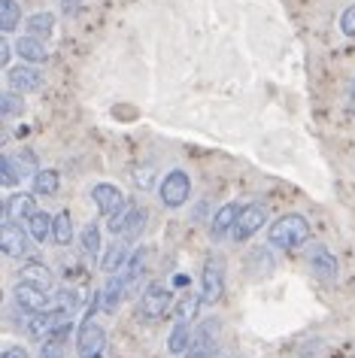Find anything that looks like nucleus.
Instances as JSON below:
<instances>
[{
  "label": "nucleus",
  "mask_w": 355,
  "mask_h": 358,
  "mask_svg": "<svg viewBox=\"0 0 355 358\" xmlns=\"http://www.w3.org/2000/svg\"><path fill=\"white\" fill-rule=\"evenodd\" d=\"M185 358H212V346H207V343H191V349L185 352Z\"/></svg>",
  "instance_id": "33"
},
{
  "label": "nucleus",
  "mask_w": 355,
  "mask_h": 358,
  "mask_svg": "<svg viewBox=\"0 0 355 358\" xmlns=\"http://www.w3.org/2000/svg\"><path fill=\"white\" fill-rule=\"evenodd\" d=\"M58 185H61L58 170H37V173H34V194L49 198V194L58 192Z\"/></svg>",
  "instance_id": "22"
},
{
  "label": "nucleus",
  "mask_w": 355,
  "mask_h": 358,
  "mask_svg": "<svg viewBox=\"0 0 355 358\" xmlns=\"http://www.w3.org/2000/svg\"><path fill=\"white\" fill-rule=\"evenodd\" d=\"M22 176H24V170L15 167V158H13V155H3V158H0V182H3L6 189L19 185Z\"/></svg>",
  "instance_id": "27"
},
{
  "label": "nucleus",
  "mask_w": 355,
  "mask_h": 358,
  "mask_svg": "<svg viewBox=\"0 0 355 358\" xmlns=\"http://www.w3.org/2000/svg\"><path fill=\"white\" fill-rule=\"evenodd\" d=\"M19 167L24 170V173H37V155H34L31 149H24L19 155Z\"/></svg>",
  "instance_id": "32"
},
{
  "label": "nucleus",
  "mask_w": 355,
  "mask_h": 358,
  "mask_svg": "<svg viewBox=\"0 0 355 358\" xmlns=\"http://www.w3.org/2000/svg\"><path fill=\"white\" fill-rule=\"evenodd\" d=\"M264 222H268V210H264L261 203H249V207L240 210V219H237L231 237H234L237 243H243V240H249L252 234H259V231L264 228Z\"/></svg>",
  "instance_id": "8"
},
{
  "label": "nucleus",
  "mask_w": 355,
  "mask_h": 358,
  "mask_svg": "<svg viewBox=\"0 0 355 358\" xmlns=\"http://www.w3.org/2000/svg\"><path fill=\"white\" fill-rule=\"evenodd\" d=\"M146 264H149V249H146V246L134 249V252H131V258H128V264L122 267V271H125V276L131 280V285H134V282L140 280V276H143Z\"/></svg>",
  "instance_id": "23"
},
{
  "label": "nucleus",
  "mask_w": 355,
  "mask_h": 358,
  "mask_svg": "<svg viewBox=\"0 0 355 358\" xmlns=\"http://www.w3.org/2000/svg\"><path fill=\"white\" fill-rule=\"evenodd\" d=\"M191 349V331L185 322H176V328L171 331V337H167V352L171 355H185Z\"/></svg>",
  "instance_id": "19"
},
{
  "label": "nucleus",
  "mask_w": 355,
  "mask_h": 358,
  "mask_svg": "<svg viewBox=\"0 0 355 358\" xmlns=\"http://www.w3.org/2000/svg\"><path fill=\"white\" fill-rule=\"evenodd\" d=\"M19 276L22 280H28V282H37V285H43V289H46V285H52V271L46 264H40V262H28L19 271Z\"/></svg>",
  "instance_id": "25"
},
{
  "label": "nucleus",
  "mask_w": 355,
  "mask_h": 358,
  "mask_svg": "<svg viewBox=\"0 0 355 358\" xmlns=\"http://www.w3.org/2000/svg\"><path fill=\"white\" fill-rule=\"evenodd\" d=\"M6 83L15 94H31V92H40L43 88V70L37 64H28L22 61L19 67H6Z\"/></svg>",
  "instance_id": "7"
},
{
  "label": "nucleus",
  "mask_w": 355,
  "mask_h": 358,
  "mask_svg": "<svg viewBox=\"0 0 355 358\" xmlns=\"http://www.w3.org/2000/svg\"><path fill=\"white\" fill-rule=\"evenodd\" d=\"M22 22V6L19 0H0V31L13 34Z\"/></svg>",
  "instance_id": "21"
},
{
  "label": "nucleus",
  "mask_w": 355,
  "mask_h": 358,
  "mask_svg": "<svg viewBox=\"0 0 355 358\" xmlns=\"http://www.w3.org/2000/svg\"><path fill=\"white\" fill-rule=\"evenodd\" d=\"M128 243H125V237H122V243H113L110 249H106V255L101 258V267L106 273H115V271H122V267L128 264Z\"/></svg>",
  "instance_id": "18"
},
{
  "label": "nucleus",
  "mask_w": 355,
  "mask_h": 358,
  "mask_svg": "<svg viewBox=\"0 0 355 358\" xmlns=\"http://www.w3.org/2000/svg\"><path fill=\"white\" fill-rule=\"evenodd\" d=\"M15 52H19V58L28 61V64H43V61H49V49L43 46L40 37H31V34L15 43Z\"/></svg>",
  "instance_id": "15"
},
{
  "label": "nucleus",
  "mask_w": 355,
  "mask_h": 358,
  "mask_svg": "<svg viewBox=\"0 0 355 358\" xmlns=\"http://www.w3.org/2000/svg\"><path fill=\"white\" fill-rule=\"evenodd\" d=\"M171 307H176L173 303V294L164 289V285H146V292L140 294V316L149 319V322H158L164 319L167 313H171Z\"/></svg>",
  "instance_id": "3"
},
{
  "label": "nucleus",
  "mask_w": 355,
  "mask_h": 358,
  "mask_svg": "<svg viewBox=\"0 0 355 358\" xmlns=\"http://www.w3.org/2000/svg\"><path fill=\"white\" fill-rule=\"evenodd\" d=\"M240 203H225L216 216H212V228H210V234H212V240H222L225 234H231L234 231V225H237V219H240Z\"/></svg>",
  "instance_id": "14"
},
{
  "label": "nucleus",
  "mask_w": 355,
  "mask_h": 358,
  "mask_svg": "<svg viewBox=\"0 0 355 358\" xmlns=\"http://www.w3.org/2000/svg\"><path fill=\"white\" fill-rule=\"evenodd\" d=\"M143 225H146V213L140 210V207H134V203H128L122 213H115V216L110 219V231L115 237H137L140 231H143Z\"/></svg>",
  "instance_id": "9"
},
{
  "label": "nucleus",
  "mask_w": 355,
  "mask_h": 358,
  "mask_svg": "<svg viewBox=\"0 0 355 358\" xmlns=\"http://www.w3.org/2000/svg\"><path fill=\"white\" fill-rule=\"evenodd\" d=\"M92 201L97 203V210H101L106 219H113L115 213H122V210L128 207L125 194H122L119 189H115V185H110V182L94 185V189H92Z\"/></svg>",
  "instance_id": "11"
},
{
  "label": "nucleus",
  "mask_w": 355,
  "mask_h": 358,
  "mask_svg": "<svg viewBox=\"0 0 355 358\" xmlns=\"http://www.w3.org/2000/svg\"><path fill=\"white\" fill-rule=\"evenodd\" d=\"M201 303L203 298H194V294H189V298H182V301H176V322H185V325H191L194 319H198V313H201Z\"/></svg>",
  "instance_id": "24"
},
{
  "label": "nucleus",
  "mask_w": 355,
  "mask_h": 358,
  "mask_svg": "<svg viewBox=\"0 0 355 358\" xmlns=\"http://www.w3.org/2000/svg\"><path fill=\"white\" fill-rule=\"evenodd\" d=\"M24 28H28L31 37L46 40V37H52V31H55V15L52 13H34L31 19L24 22Z\"/></svg>",
  "instance_id": "20"
},
{
  "label": "nucleus",
  "mask_w": 355,
  "mask_h": 358,
  "mask_svg": "<svg viewBox=\"0 0 355 358\" xmlns=\"http://www.w3.org/2000/svg\"><path fill=\"white\" fill-rule=\"evenodd\" d=\"M310 264H313V273L319 280H334L337 276V258L328 252L325 246H316L313 252H310Z\"/></svg>",
  "instance_id": "16"
},
{
  "label": "nucleus",
  "mask_w": 355,
  "mask_h": 358,
  "mask_svg": "<svg viewBox=\"0 0 355 358\" xmlns=\"http://www.w3.org/2000/svg\"><path fill=\"white\" fill-rule=\"evenodd\" d=\"M10 55H13V46L10 43H0V67H10Z\"/></svg>",
  "instance_id": "34"
},
{
  "label": "nucleus",
  "mask_w": 355,
  "mask_h": 358,
  "mask_svg": "<svg viewBox=\"0 0 355 358\" xmlns=\"http://www.w3.org/2000/svg\"><path fill=\"white\" fill-rule=\"evenodd\" d=\"M52 240H55L58 246H67L70 240H73V219H70L67 210H61L55 216V231H52Z\"/></svg>",
  "instance_id": "26"
},
{
  "label": "nucleus",
  "mask_w": 355,
  "mask_h": 358,
  "mask_svg": "<svg viewBox=\"0 0 355 358\" xmlns=\"http://www.w3.org/2000/svg\"><path fill=\"white\" fill-rule=\"evenodd\" d=\"M52 310L64 313V316H73V313L79 310V292L76 289H61L55 294V307H52Z\"/></svg>",
  "instance_id": "28"
},
{
  "label": "nucleus",
  "mask_w": 355,
  "mask_h": 358,
  "mask_svg": "<svg viewBox=\"0 0 355 358\" xmlns=\"http://www.w3.org/2000/svg\"><path fill=\"white\" fill-rule=\"evenodd\" d=\"M82 246H85V252H88V255L97 258V252H101V246H103L97 222H92V225H85V228H82Z\"/></svg>",
  "instance_id": "29"
},
{
  "label": "nucleus",
  "mask_w": 355,
  "mask_h": 358,
  "mask_svg": "<svg viewBox=\"0 0 355 358\" xmlns=\"http://www.w3.org/2000/svg\"><path fill=\"white\" fill-rule=\"evenodd\" d=\"M340 31L346 34V37H355V3L349 6V10H343V15H340Z\"/></svg>",
  "instance_id": "31"
},
{
  "label": "nucleus",
  "mask_w": 355,
  "mask_h": 358,
  "mask_svg": "<svg viewBox=\"0 0 355 358\" xmlns=\"http://www.w3.org/2000/svg\"><path fill=\"white\" fill-rule=\"evenodd\" d=\"M212 358H231V355H225V352H222V355H212Z\"/></svg>",
  "instance_id": "38"
},
{
  "label": "nucleus",
  "mask_w": 355,
  "mask_h": 358,
  "mask_svg": "<svg viewBox=\"0 0 355 358\" xmlns=\"http://www.w3.org/2000/svg\"><path fill=\"white\" fill-rule=\"evenodd\" d=\"M268 240H270V246H277V249H298L310 240V222L300 216V213H286V216H280L270 225Z\"/></svg>",
  "instance_id": "1"
},
{
  "label": "nucleus",
  "mask_w": 355,
  "mask_h": 358,
  "mask_svg": "<svg viewBox=\"0 0 355 358\" xmlns=\"http://www.w3.org/2000/svg\"><path fill=\"white\" fill-rule=\"evenodd\" d=\"M37 213V203H34V194H10V201H6L3 207V216L10 222H31V216Z\"/></svg>",
  "instance_id": "13"
},
{
  "label": "nucleus",
  "mask_w": 355,
  "mask_h": 358,
  "mask_svg": "<svg viewBox=\"0 0 355 358\" xmlns=\"http://www.w3.org/2000/svg\"><path fill=\"white\" fill-rule=\"evenodd\" d=\"M0 249H3L10 258H24L31 252V243H28V234L19 228V222H3L0 228Z\"/></svg>",
  "instance_id": "10"
},
{
  "label": "nucleus",
  "mask_w": 355,
  "mask_h": 358,
  "mask_svg": "<svg viewBox=\"0 0 355 358\" xmlns=\"http://www.w3.org/2000/svg\"><path fill=\"white\" fill-rule=\"evenodd\" d=\"M349 106H352V113H355V88H352V94H349Z\"/></svg>",
  "instance_id": "37"
},
{
  "label": "nucleus",
  "mask_w": 355,
  "mask_h": 358,
  "mask_svg": "<svg viewBox=\"0 0 355 358\" xmlns=\"http://www.w3.org/2000/svg\"><path fill=\"white\" fill-rule=\"evenodd\" d=\"M158 194H161V203L164 207H182L185 201H189V194H191V179L185 170H171L164 179H161V189H158Z\"/></svg>",
  "instance_id": "4"
},
{
  "label": "nucleus",
  "mask_w": 355,
  "mask_h": 358,
  "mask_svg": "<svg viewBox=\"0 0 355 358\" xmlns=\"http://www.w3.org/2000/svg\"><path fill=\"white\" fill-rule=\"evenodd\" d=\"M52 231H55V216H49V213H34L31 222H28V234L31 240H37V243H46L52 237Z\"/></svg>",
  "instance_id": "17"
},
{
  "label": "nucleus",
  "mask_w": 355,
  "mask_h": 358,
  "mask_svg": "<svg viewBox=\"0 0 355 358\" xmlns=\"http://www.w3.org/2000/svg\"><path fill=\"white\" fill-rule=\"evenodd\" d=\"M131 292V280L125 276V271H115L113 280L106 282V289L101 292V303H103V313H115L119 310L122 298Z\"/></svg>",
  "instance_id": "12"
},
{
  "label": "nucleus",
  "mask_w": 355,
  "mask_h": 358,
  "mask_svg": "<svg viewBox=\"0 0 355 358\" xmlns=\"http://www.w3.org/2000/svg\"><path fill=\"white\" fill-rule=\"evenodd\" d=\"M222 292H225V264L219 258H207L201 271V298L203 303H219Z\"/></svg>",
  "instance_id": "6"
},
{
  "label": "nucleus",
  "mask_w": 355,
  "mask_h": 358,
  "mask_svg": "<svg viewBox=\"0 0 355 358\" xmlns=\"http://www.w3.org/2000/svg\"><path fill=\"white\" fill-rule=\"evenodd\" d=\"M13 298H15V303H19L22 310H28V313H46V310L55 307V303L49 301L46 289H43V285H37V282H28V280H19V282H15Z\"/></svg>",
  "instance_id": "5"
},
{
  "label": "nucleus",
  "mask_w": 355,
  "mask_h": 358,
  "mask_svg": "<svg viewBox=\"0 0 355 358\" xmlns=\"http://www.w3.org/2000/svg\"><path fill=\"white\" fill-rule=\"evenodd\" d=\"M97 310H103L101 294H94L92 307H88L82 325H79V334H76V349H79L82 358H103V349H106V334H103V328L94 322Z\"/></svg>",
  "instance_id": "2"
},
{
  "label": "nucleus",
  "mask_w": 355,
  "mask_h": 358,
  "mask_svg": "<svg viewBox=\"0 0 355 358\" xmlns=\"http://www.w3.org/2000/svg\"><path fill=\"white\" fill-rule=\"evenodd\" d=\"M61 6H64V13L70 15V13H76V10H79V0H61Z\"/></svg>",
  "instance_id": "36"
},
{
  "label": "nucleus",
  "mask_w": 355,
  "mask_h": 358,
  "mask_svg": "<svg viewBox=\"0 0 355 358\" xmlns=\"http://www.w3.org/2000/svg\"><path fill=\"white\" fill-rule=\"evenodd\" d=\"M22 110H24V103L15 97V92L0 94V113H3V119H13V115H19Z\"/></svg>",
  "instance_id": "30"
},
{
  "label": "nucleus",
  "mask_w": 355,
  "mask_h": 358,
  "mask_svg": "<svg viewBox=\"0 0 355 358\" xmlns=\"http://www.w3.org/2000/svg\"><path fill=\"white\" fill-rule=\"evenodd\" d=\"M3 358H31V355L24 352L22 346H10V349H6V352H3Z\"/></svg>",
  "instance_id": "35"
}]
</instances>
